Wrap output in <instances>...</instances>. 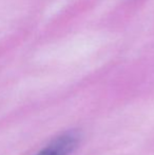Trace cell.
Masks as SVG:
<instances>
[{"instance_id":"1","label":"cell","mask_w":154,"mask_h":155,"mask_svg":"<svg viewBox=\"0 0 154 155\" xmlns=\"http://www.w3.org/2000/svg\"><path fill=\"white\" fill-rule=\"evenodd\" d=\"M80 136L76 131H69L56 137L37 155H71L77 148Z\"/></svg>"}]
</instances>
